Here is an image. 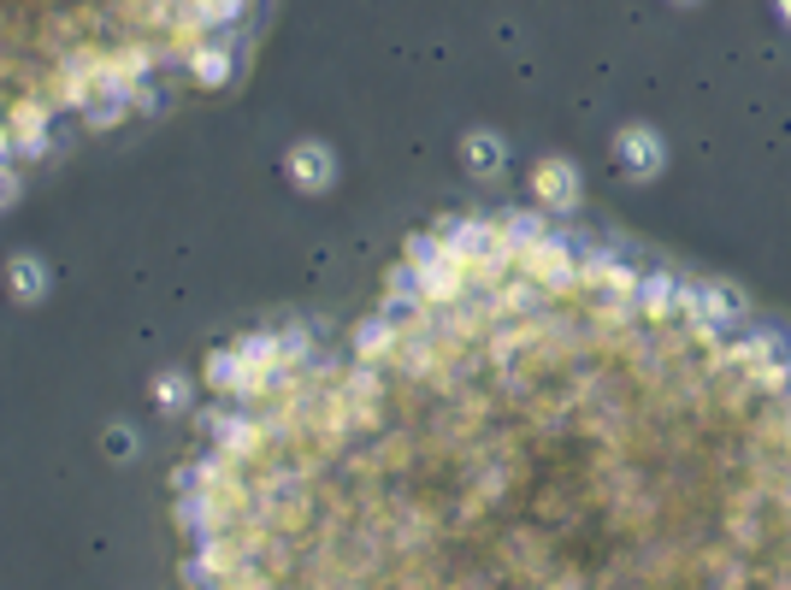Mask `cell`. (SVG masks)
Segmentation results:
<instances>
[{"instance_id":"cell-1","label":"cell","mask_w":791,"mask_h":590,"mask_svg":"<svg viewBox=\"0 0 791 590\" xmlns=\"http://www.w3.org/2000/svg\"><path fill=\"white\" fill-rule=\"evenodd\" d=\"M18 195V171H12V159H0V207Z\"/></svg>"}]
</instances>
